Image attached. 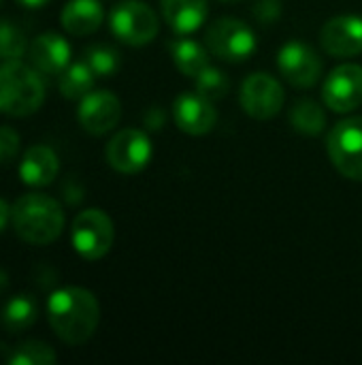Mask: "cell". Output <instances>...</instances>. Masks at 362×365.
Listing matches in <instances>:
<instances>
[{"instance_id":"obj_1","label":"cell","mask_w":362,"mask_h":365,"mask_svg":"<svg viewBox=\"0 0 362 365\" xmlns=\"http://www.w3.org/2000/svg\"><path fill=\"white\" fill-rule=\"evenodd\" d=\"M47 319L64 344L79 346L94 336L100 323V304L87 289L64 287L47 299Z\"/></svg>"},{"instance_id":"obj_2","label":"cell","mask_w":362,"mask_h":365,"mask_svg":"<svg viewBox=\"0 0 362 365\" xmlns=\"http://www.w3.org/2000/svg\"><path fill=\"white\" fill-rule=\"evenodd\" d=\"M15 233L32 246H45L60 237L64 229L62 205L41 192H30L13 203L11 216Z\"/></svg>"},{"instance_id":"obj_3","label":"cell","mask_w":362,"mask_h":365,"mask_svg":"<svg viewBox=\"0 0 362 365\" xmlns=\"http://www.w3.org/2000/svg\"><path fill=\"white\" fill-rule=\"evenodd\" d=\"M45 101V83L34 66L21 60H4L0 64V113L26 118L41 109Z\"/></svg>"},{"instance_id":"obj_4","label":"cell","mask_w":362,"mask_h":365,"mask_svg":"<svg viewBox=\"0 0 362 365\" xmlns=\"http://www.w3.org/2000/svg\"><path fill=\"white\" fill-rule=\"evenodd\" d=\"M70 240L79 257H83L85 261H98L113 246L115 240L113 220L98 207L83 210L73 220Z\"/></svg>"},{"instance_id":"obj_5","label":"cell","mask_w":362,"mask_h":365,"mask_svg":"<svg viewBox=\"0 0 362 365\" xmlns=\"http://www.w3.org/2000/svg\"><path fill=\"white\" fill-rule=\"evenodd\" d=\"M111 32L126 45L141 47L156 38L158 17L151 6L141 0H124L109 15Z\"/></svg>"},{"instance_id":"obj_6","label":"cell","mask_w":362,"mask_h":365,"mask_svg":"<svg viewBox=\"0 0 362 365\" xmlns=\"http://www.w3.org/2000/svg\"><path fill=\"white\" fill-rule=\"evenodd\" d=\"M207 49L224 62H243L256 51L254 30L235 17H222L207 30Z\"/></svg>"},{"instance_id":"obj_7","label":"cell","mask_w":362,"mask_h":365,"mask_svg":"<svg viewBox=\"0 0 362 365\" xmlns=\"http://www.w3.org/2000/svg\"><path fill=\"white\" fill-rule=\"evenodd\" d=\"M335 169L354 182H362V118H348L335 124L326 139Z\"/></svg>"},{"instance_id":"obj_8","label":"cell","mask_w":362,"mask_h":365,"mask_svg":"<svg viewBox=\"0 0 362 365\" xmlns=\"http://www.w3.org/2000/svg\"><path fill=\"white\" fill-rule=\"evenodd\" d=\"M151 141L149 137L139 128H124L119 130L105 150L107 163L117 173H139L143 171L151 160Z\"/></svg>"},{"instance_id":"obj_9","label":"cell","mask_w":362,"mask_h":365,"mask_svg":"<svg viewBox=\"0 0 362 365\" xmlns=\"http://www.w3.org/2000/svg\"><path fill=\"white\" fill-rule=\"evenodd\" d=\"M284 88L269 73H254L241 86V105L254 120H271L284 107Z\"/></svg>"},{"instance_id":"obj_10","label":"cell","mask_w":362,"mask_h":365,"mask_svg":"<svg viewBox=\"0 0 362 365\" xmlns=\"http://www.w3.org/2000/svg\"><path fill=\"white\" fill-rule=\"evenodd\" d=\"M277 66L294 88H312L322 75L320 56L301 41H290L280 49Z\"/></svg>"},{"instance_id":"obj_11","label":"cell","mask_w":362,"mask_h":365,"mask_svg":"<svg viewBox=\"0 0 362 365\" xmlns=\"http://www.w3.org/2000/svg\"><path fill=\"white\" fill-rule=\"evenodd\" d=\"M324 103L337 113L354 111L362 103V66L341 64L324 81Z\"/></svg>"},{"instance_id":"obj_12","label":"cell","mask_w":362,"mask_h":365,"mask_svg":"<svg viewBox=\"0 0 362 365\" xmlns=\"http://www.w3.org/2000/svg\"><path fill=\"white\" fill-rule=\"evenodd\" d=\"M77 118L85 133L98 137L117 126V122L122 118V103L113 92L96 90L81 98Z\"/></svg>"},{"instance_id":"obj_13","label":"cell","mask_w":362,"mask_h":365,"mask_svg":"<svg viewBox=\"0 0 362 365\" xmlns=\"http://www.w3.org/2000/svg\"><path fill=\"white\" fill-rule=\"evenodd\" d=\"M173 118L179 130L192 137H201L213 130L218 122V111L213 107V101H209L201 92H183L175 98Z\"/></svg>"},{"instance_id":"obj_14","label":"cell","mask_w":362,"mask_h":365,"mask_svg":"<svg viewBox=\"0 0 362 365\" xmlns=\"http://www.w3.org/2000/svg\"><path fill=\"white\" fill-rule=\"evenodd\" d=\"M320 43L333 58H354L362 53V17L339 15L324 24Z\"/></svg>"},{"instance_id":"obj_15","label":"cell","mask_w":362,"mask_h":365,"mask_svg":"<svg viewBox=\"0 0 362 365\" xmlns=\"http://www.w3.org/2000/svg\"><path fill=\"white\" fill-rule=\"evenodd\" d=\"M28 58L41 75H60L70 62V45L64 36L45 32L28 45Z\"/></svg>"},{"instance_id":"obj_16","label":"cell","mask_w":362,"mask_h":365,"mask_svg":"<svg viewBox=\"0 0 362 365\" xmlns=\"http://www.w3.org/2000/svg\"><path fill=\"white\" fill-rule=\"evenodd\" d=\"M60 171L58 154L49 145H32L26 150L21 165H19V178L28 186H49Z\"/></svg>"},{"instance_id":"obj_17","label":"cell","mask_w":362,"mask_h":365,"mask_svg":"<svg viewBox=\"0 0 362 365\" xmlns=\"http://www.w3.org/2000/svg\"><path fill=\"white\" fill-rule=\"evenodd\" d=\"M105 11L98 0H68L62 9L60 21L66 32L75 36H87L102 24Z\"/></svg>"},{"instance_id":"obj_18","label":"cell","mask_w":362,"mask_h":365,"mask_svg":"<svg viewBox=\"0 0 362 365\" xmlns=\"http://www.w3.org/2000/svg\"><path fill=\"white\" fill-rule=\"evenodd\" d=\"M160 4L166 24L179 34L198 30L209 13L207 0H160Z\"/></svg>"},{"instance_id":"obj_19","label":"cell","mask_w":362,"mask_h":365,"mask_svg":"<svg viewBox=\"0 0 362 365\" xmlns=\"http://www.w3.org/2000/svg\"><path fill=\"white\" fill-rule=\"evenodd\" d=\"M36 317H38L36 299L30 295H15L2 308L0 325L4 327V331L17 336V334H23L26 329H30L34 325Z\"/></svg>"},{"instance_id":"obj_20","label":"cell","mask_w":362,"mask_h":365,"mask_svg":"<svg viewBox=\"0 0 362 365\" xmlns=\"http://www.w3.org/2000/svg\"><path fill=\"white\" fill-rule=\"evenodd\" d=\"M171 58L175 66L186 75V77H196L203 68L209 66V49L203 47L201 43L192 38H175L169 43Z\"/></svg>"},{"instance_id":"obj_21","label":"cell","mask_w":362,"mask_h":365,"mask_svg":"<svg viewBox=\"0 0 362 365\" xmlns=\"http://www.w3.org/2000/svg\"><path fill=\"white\" fill-rule=\"evenodd\" d=\"M290 124H292L294 130L314 137V135H320L324 130V126H326V113H324V109L316 101L301 98L290 109Z\"/></svg>"},{"instance_id":"obj_22","label":"cell","mask_w":362,"mask_h":365,"mask_svg":"<svg viewBox=\"0 0 362 365\" xmlns=\"http://www.w3.org/2000/svg\"><path fill=\"white\" fill-rule=\"evenodd\" d=\"M96 75L85 62H75L62 71L60 77V92L68 101H81L85 94L92 92Z\"/></svg>"},{"instance_id":"obj_23","label":"cell","mask_w":362,"mask_h":365,"mask_svg":"<svg viewBox=\"0 0 362 365\" xmlns=\"http://www.w3.org/2000/svg\"><path fill=\"white\" fill-rule=\"evenodd\" d=\"M83 62L92 68L96 77H113L119 71V51L111 45H90L83 53Z\"/></svg>"},{"instance_id":"obj_24","label":"cell","mask_w":362,"mask_h":365,"mask_svg":"<svg viewBox=\"0 0 362 365\" xmlns=\"http://www.w3.org/2000/svg\"><path fill=\"white\" fill-rule=\"evenodd\" d=\"M55 361H58L55 351L38 340H30L15 346L6 357L9 365H53Z\"/></svg>"},{"instance_id":"obj_25","label":"cell","mask_w":362,"mask_h":365,"mask_svg":"<svg viewBox=\"0 0 362 365\" xmlns=\"http://www.w3.org/2000/svg\"><path fill=\"white\" fill-rule=\"evenodd\" d=\"M26 49L28 38L23 30L9 19H0V60H19Z\"/></svg>"},{"instance_id":"obj_26","label":"cell","mask_w":362,"mask_h":365,"mask_svg":"<svg viewBox=\"0 0 362 365\" xmlns=\"http://www.w3.org/2000/svg\"><path fill=\"white\" fill-rule=\"evenodd\" d=\"M194 79H196V92H201L209 101H220L230 90V81H228L226 73H222L220 68H215L211 64L207 68H203Z\"/></svg>"},{"instance_id":"obj_27","label":"cell","mask_w":362,"mask_h":365,"mask_svg":"<svg viewBox=\"0 0 362 365\" xmlns=\"http://www.w3.org/2000/svg\"><path fill=\"white\" fill-rule=\"evenodd\" d=\"M19 135L11 126H0V165H9L19 154Z\"/></svg>"},{"instance_id":"obj_28","label":"cell","mask_w":362,"mask_h":365,"mask_svg":"<svg viewBox=\"0 0 362 365\" xmlns=\"http://www.w3.org/2000/svg\"><path fill=\"white\" fill-rule=\"evenodd\" d=\"M254 17L265 24V26H271L273 21L280 19L282 15V2L280 0H256L254 2Z\"/></svg>"},{"instance_id":"obj_29","label":"cell","mask_w":362,"mask_h":365,"mask_svg":"<svg viewBox=\"0 0 362 365\" xmlns=\"http://www.w3.org/2000/svg\"><path fill=\"white\" fill-rule=\"evenodd\" d=\"M145 124L149 128H162V124H164V111L160 107H151L147 111V115H145Z\"/></svg>"},{"instance_id":"obj_30","label":"cell","mask_w":362,"mask_h":365,"mask_svg":"<svg viewBox=\"0 0 362 365\" xmlns=\"http://www.w3.org/2000/svg\"><path fill=\"white\" fill-rule=\"evenodd\" d=\"M11 216H13V207H11L4 199H0V233L9 227Z\"/></svg>"},{"instance_id":"obj_31","label":"cell","mask_w":362,"mask_h":365,"mask_svg":"<svg viewBox=\"0 0 362 365\" xmlns=\"http://www.w3.org/2000/svg\"><path fill=\"white\" fill-rule=\"evenodd\" d=\"M21 6H28V9H38V6H43V4H47L49 0H17Z\"/></svg>"},{"instance_id":"obj_32","label":"cell","mask_w":362,"mask_h":365,"mask_svg":"<svg viewBox=\"0 0 362 365\" xmlns=\"http://www.w3.org/2000/svg\"><path fill=\"white\" fill-rule=\"evenodd\" d=\"M9 289V276L0 269V295Z\"/></svg>"},{"instance_id":"obj_33","label":"cell","mask_w":362,"mask_h":365,"mask_svg":"<svg viewBox=\"0 0 362 365\" xmlns=\"http://www.w3.org/2000/svg\"><path fill=\"white\" fill-rule=\"evenodd\" d=\"M222 2H237V0H222Z\"/></svg>"},{"instance_id":"obj_34","label":"cell","mask_w":362,"mask_h":365,"mask_svg":"<svg viewBox=\"0 0 362 365\" xmlns=\"http://www.w3.org/2000/svg\"><path fill=\"white\" fill-rule=\"evenodd\" d=\"M0 4H2V0H0Z\"/></svg>"}]
</instances>
